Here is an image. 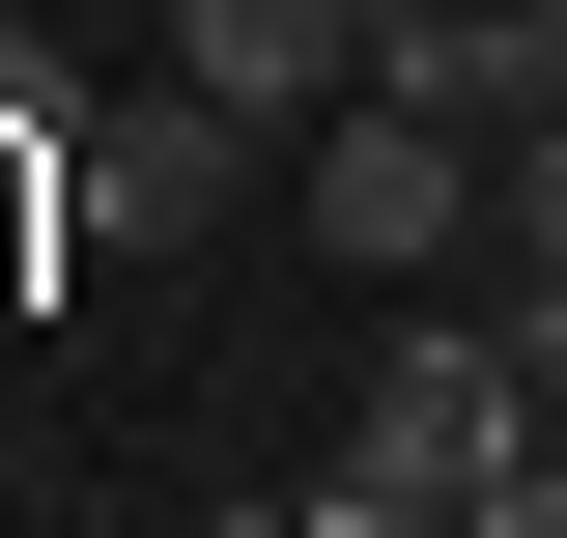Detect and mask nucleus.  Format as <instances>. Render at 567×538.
<instances>
[{"instance_id":"nucleus-1","label":"nucleus","mask_w":567,"mask_h":538,"mask_svg":"<svg viewBox=\"0 0 567 538\" xmlns=\"http://www.w3.org/2000/svg\"><path fill=\"white\" fill-rule=\"evenodd\" d=\"M511 397H539L511 340H398V369H369V425H341V482H312V538H454L511 454H539Z\"/></svg>"},{"instance_id":"nucleus-2","label":"nucleus","mask_w":567,"mask_h":538,"mask_svg":"<svg viewBox=\"0 0 567 538\" xmlns=\"http://www.w3.org/2000/svg\"><path fill=\"white\" fill-rule=\"evenodd\" d=\"M454 227H483V142L454 114H398V85H341V114H312V256H454Z\"/></svg>"},{"instance_id":"nucleus-3","label":"nucleus","mask_w":567,"mask_h":538,"mask_svg":"<svg viewBox=\"0 0 567 538\" xmlns=\"http://www.w3.org/2000/svg\"><path fill=\"white\" fill-rule=\"evenodd\" d=\"M227 170H256V114H227V85H114V114L58 142V199L114 227V256H199V227H227Z\"/></svg>"},{"instance_id":"nucleus-4","label":"nucleus","mask_w":567,"mask_h":538,"mask_svg":"<svg viewBox=\"0 0 567 538\" xmlns=\"http://www.w3.org/2000/svg\"><path fill=\"white\" fill-rule=\"evenodd\" d=\"M369 29H398V0H171V85H227V114H341V85H369Z\"/></svg>"},{"instance_id":"nucleus-5","label":"nucleus","mask_w":567,"mask_h":538,"mask_svg":"<svg viewBox=\"0 0 567 538\" xmlns=\"http://www.w3.org/2000/svg\"><path fill=\"white\" fill-rule=\"evenodd\" d=\"M483 199H511V283H567V114H539V142H483Z\"/></svg>"},{"instance_id":"nucleus-6","label":"nucleus","mask_w":567,"mask_h":538,"mask_svg":"<svg viewBox=\"0 0 567 538\" xmlns=\"http://www.w3.org/2000/svg\"><path fill=\"white\" fill-rule=\"evenodd\" d=\"M454 538H567V425H539V454H511V482H483Z\"/></svg>"},{"instance_id":"nucleus-7","label":"nucleus","mask_w":567,"mask_h":538,"mask_svg":"<svg viewBox=\"0 0 567 538\" xmlns=\"http://www.w3.org/2000/svg\"><path fill=\"white\" fill-rule=\"evenodd\" d=\"M199 538H312V510H199Z\"/></svg>"}]
</instances>
